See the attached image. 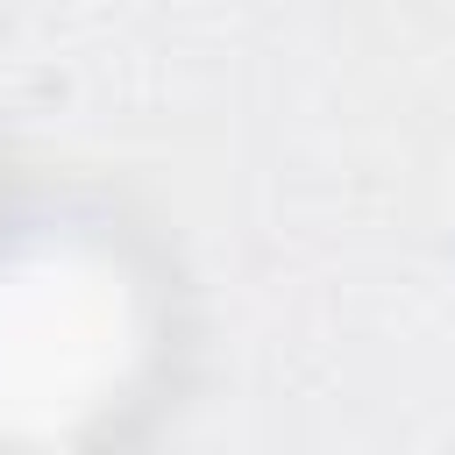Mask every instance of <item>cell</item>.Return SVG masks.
Returning <instances> with one entry per match:
<instances>
[{
	"instance_id": "cell-1",
	"label": "cell",
	"mask_w": 455,
	"mask_h": 455,
	"mask_svg": "<svg viewBox=\"0 0 455 455\" xmlns=\"http://www.w3.org/2000/svg\"><path fill=\"white\" fill-rule=\"evenodd\" d=\"M164 341L171 299L135 228L78 199H0V441L114 434Z\"/></svg>"
}]
</instances>
